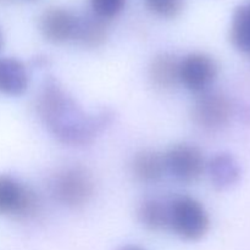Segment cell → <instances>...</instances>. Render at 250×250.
I'll use <instances>...</instances> for the list:
<instances>
[{
  "label": "cell",
  "mask_w": 250,
  "mask_h": 250,
  "mask_svg": "<svg viewBox=\"0 0 250 250\" xmlns=\"http://www.w3.org/2000/svg\"><path fill=\"white\" fill-rule=\"evenodd\" d=\"M210 181L216 189L224 190L233 187L241 177V167L233 155L219 153L207 164Z\"/></svg>",
  "instance_id": "obj_9"
},
{
  "label": "cell",
  "mask_w": 250,
  "mask_h": 250,
  "mask_svg": "<svg viewBox=\"0 0 250 250\" xmlns=\"http://www.w3.org/2000/svg\"><path fill=\"white\" fill-rule=\"evenodd\" d=\"M229 41L238 51L250 55V5L234 10L229 27Z\"/></svg>",
  "instance_id": "obj_15"
},
{
  "label": "cell",
  "mask_w": 250,
  "mask_h": 250,
  "mask_svg": "<svg viewBox=\"0 0 250 250\" xmlns=\"http://www.w3.org/2000/svg\"><path fill=\"white\" fill-rule=\"evenodd\" d=\"M2 45V37H1V32H0V49H1Z\"/></svg>",
  "instance_id": "obj_19"
},
{
  "label": "cell",
  "mask_w": 250,
  "mask_h": 250,
  "mask_svg": "<svg viewBox=\"0 0 250 250\" xmlns=\"http://www.w3.org/2000/svg\"><path fill=\"white\" fill-rule=\"evenodd\" d=\"M149 78L156 88L172 89L180 83V60L173 54H158L149 65Z\"/></svg>",
  "instance_id": "obj_11"
},
{
  "label": "cell",
  "mask_w": 250,
  "mask_h": 250,
  "mask_svg": "<svg viewBox=\"0 0 250 250\" xmlns=\"http://www.w3.org/2000/svg\"><path fill=\"white\" fill-rule=\"evenodd\" d=\"M78 16L63 7H49L39 17V31L51 43L73 41L77 28Z\"/></svg>",
  "instance_id": "obj_8"
},
{
  "label": "cell",
  "mask_w": 250,
  "mask_h": 250,
  "mask_svg": "<svg viewBox=\"0 0 250 250\" xmlns=\"http://www.w3.org/2000/svg\"><path fill=\"white\" fill-rule=\"evenodd\" d=\"M164 155L167 172L182 183L197 182L207 170L204 154L193 144H176Z\"/></svg>",
  "instance_id": "obj_6"
},
{
  "label": "cell",
  "mask_w": 250,
  "mask_h": 250,
  "mask_svg": "<svg viewBox=\"0 0 250 250\" xmlns=\"http://www.w3.org/2000/svg\"><path fill=\"white\" fill-rule=\"evenodd\" d=\"M170 229L185 241H199L210 229V217L204 205L189 195L170 202Z\"/></svg>",
  "instance_id": "obj_3"
},
{
  "label": "cell",
  "mask_w": 250,
  "mask_h": 250,
  "mask_svg": "<svg viewBox=\"0 0 250 250\" xmlns=\"http://www.w3.org/2000/svg\"><path fill=\"white\" fill-rule=\"evenodd\" d=\"M233 116V105L227 95L220 92L199 94L192 107V119L195 125L207 131H219L229 124Z\"/></svg>",
  "instance_id": "obj_5"
},
{
  "label": "cell",
  "mask_w": 250,
  "mask_h": 250,
  "mask_svg": "<svg viewBox=\"0 0 250 250\" xmlns=\"http://www.w3.org/2000/svg\"><path fill=\"white\" fill-rule=\"evenodd\" d=\"M0 1H7V0H0Z\"/></svg>",
  "instance_id": "obj_20"
},
{
  "label": "cell",
  "mask_w": 250,
  "mask_h": 250,
  "mask_svg": "<svg viewBox=\"0 0 250 250\" xmlns=\"http://www.w3.org/2000/svg\"><path fill=\"white\" fill-rule=\"evenodd\" d=\"M137 216L139 222L150 231L170 229V203L160 199H146L139 205Z\"/></svg>",
  "instance_id": "obj_14"
},
{
  "label": "cell",
  "mask_w": 250,
  "mask_h": 250,
  "mask_svg": "<svg viewBox=\"0 0 250 250\" xmlns=\"http://www.w3.org/2000/svg\"><path fill=\"white\" fill-rule=\"evenodd\" d=\"M89 1L93 14L105 21L119 16L126 5V0H89Z\"/></svg>",
  "instance_id": "obj_17"
},
{
  "label": "cell",
  "mask_w": 250,
  "mask_h": 250,
  "mask_svg": "<svg viewBox=\"0 0 250 250\" xmlns=\"http://www.w3.org/2000/svg\"><path fill=\"white\" fill-rule=\"evenodd\" d=\"M109 36L107 21L100 19L97 15L88 14L78 16L77 28H76L73 41L87 48H98L106 42Z\"/></svg>",
  "instance_id": "obj_13"
},
{
  "label": "cell",
  "mask_w": 250,
  "mask_h": 250,
  "mask_svg": "<svg viewBox=\"0 0 250 250\" xmlns=\"http://www.w3.org/2000/svg\"><path fill=\"white\" fill-rule=\"evenodd\" d=\"M219 75V65L209 54L190 53L180 60V83L193 93L209 90Z\"/></svg>",
  "instance_id": "obj_7"
},
{
  "label": "cell",
  "mask_w": 250,
  "mask_h": 250,
  "mask_svg": "<svg viewBox=\"0 0 250 250\" xmlns=\"http://www.w3.org/2000/svg\"><path fill=\"white\" fill-rule=\"evenodd\" d=\"M29 85V75L22 61L0 58V93L5 95L23 94Z\"/></svg>",
  "instance_id": "obj_10"
},
{
  "label": "cell",
  "mask_w": 250,
  "mask_h": 250,
  "mask_svg": "<svg viewBox=\"0 0 250 250\" xmlns=\"http://www.w3.org/2000/svg\"><path fill=\"white\" fill-rule=\"evenodd\" d=\"M36 109L50 133L67 146H85L111 122L109 111L89 115L75 99L50 78L37 95Z\"/></svg>",
  "instance_id": "obj_1"
},
{
  "label": "cell",
  "mask_w": 250,
  "mask_h": 250,
  "mask_svg": "<svg viewBox=\"0 0 250 250\" xmlns=\"http://www.w3.org/2000/svg\"><path fill=\"white\" fill-rule=\"evenodd\" d=\"M50 189L53 197L60 204L71 209H78L92 199L95 183L87 168L73 165L62 168L54 176Z\"/></svg>",
  "instance_id": "obj_2"
},
{
  "label": "cell",
  "mask_w": 250,
  "mask_h": 250,
  "mask_svg": "<svg viewBox=\"0 0 250 250\" xmlns=\"http://www.w3.org/2000/svg\"><path fill=\"white\" fill-rule=\"evenodd\" d=\"M41 210V199L31 187L9 175H0V215L29 220Z\"/></svg>",
  "instance_id": "obj_4"
},
{
  "label": "cell",
  "mask_w": 250,
  "mask_h": 250,
  "mask_svg": "<svg viewBox=\"0 0 250 250\" xmlns=\"http://www.w3.org/2000/svg\"><path fill=\"white\" fill-rule=\"evenodd\" d=\"M131 167L134 177L144 183L158 182L167 172L165 155L155 150H142L137 153L132 160Z\"/></svg>",
  "instance_id": "obj_12"
},
{
  "label": "cell",
  "mask_w": 250,
  "mask_h": 250,
  "mask_svg": "<svg viewBox=\"0 0 250 250\" xmlns=\"http://www.w3.org/2000/svg\"><path fill=\"white\" fill-rule=\"evenodd\" d=\"M146 5L156 16L175 19L182 12L185 0H146Z\"/></svg>",
  "instance_id": "obj_16"
},
{
  "label": "cell",
  "mask_w": 250,
  "mask_h": 250,
  "mask_svg": "<svg viewBox=\"0 0 250 250\" xmlns=\"http://www.w3.org/2000/svg\"><path fill=\"white\" fill-rule=\"evenodd\" d=\"M117 250H146V249L141 248V247L138 246H125V247H121V248Z\"/></svg>",
  "instance_id": "obj_18"
}]
</instances>
